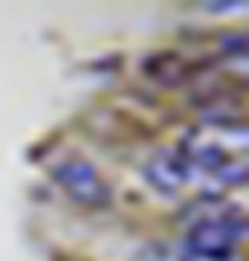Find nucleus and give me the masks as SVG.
Masks as SVG:
<instances>
[{"mask_svg":"<svg viewBox=\"0 0 249 261\" xmlns=\"http://www.w3.org/2000/svg\"><path fill=\"white\" fill-rule=\"evenodd\" d=\"M58 180L81 203H90V206L107 203V186H104L102 177L87 163H64V166L58 168Z\"/></svg>","mask_w":249,"mask_h":261,"instance_id":"7ed1b4c3","label":"nucleus"},{"mask_svg":"<svg viewBox=\"0 0 249 261\" xmlns=\"http://www.w3.org/2000/svg\"><path fill=\"white\" fill-rule=\"evenodd\" d=\"M148 180L159 192H183L197 186L217 192L246 180V128L226 119L194 125L174 154H159L145 166Z\"/></svg>","mask_w":249,"mask_h":261,"instance_id":"f257e3e1","label":"nucleus"},{"mask_svg":"<svg viewBox=\"0 0 249 261\" xmlns=\"http://www.w3.org/2000/svg\"><path fill=\"white\" fill-rule=\"evenodd\" d=\"M243 232H246V221L235 209L232 212L209 215V218H200L188 229L185 250L200 261H226L235 255Z\"/></svg>","mask_w":249,"mask_h":261,"instance_id":"f03ea898","label":"nucleus"}]
</instances>
